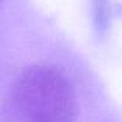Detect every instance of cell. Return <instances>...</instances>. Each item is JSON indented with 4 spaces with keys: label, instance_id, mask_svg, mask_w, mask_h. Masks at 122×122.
<instances>
[{
    "label": "cell",
    "instance_id": "obj_1",
    "mask_svg": "<svg viewBox=\"0 0 122 122\" xmlns=\"http://www.w3.org/2000/svg\"><path fill=\"white\" fill-rule=\"evenodd\" d=\"M77 100L67 76L47 64L25 68L11 85L0 122H76Z\"/></svg>",
    "mask_w": 122,
    "mask_h": 122
},
{
    "label": "cell",
    "instance_id": "obj_2",
    "mask_svg": "<svg viewBox=\"0 0 122 122\" xmlns=\"http://www.w3.org/2000/svg\"><path fill=\"white\" fill-rule=\"evenodd\" d=\"M1 3H3V0H0V5H1Z\"/></svg>",
    "mask_w": 122,
    "mask_h": 122
}]
</instances>
